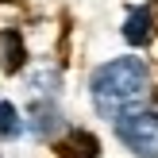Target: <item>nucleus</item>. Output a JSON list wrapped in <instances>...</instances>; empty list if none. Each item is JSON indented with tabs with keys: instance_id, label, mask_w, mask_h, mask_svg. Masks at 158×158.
I'll return each instance as SVG.
<instances>
[{
	"instance_id": "nucleus-1",
	"label": "nucleus",
	"mask_w": 158,
	"mask_h": 158,
	"mask_svg": "<svg viewBox=\"0 0 158 158\" xmlns=\"http://www.w3.org/2000/svg\"><path fill=\"white\" fill-rule=\"evenodd\" d=\"M89 97L93 108H97L100 120H120V116L135 112V108L147 104L151 97V69H147L143 58H108L104 66L93 69L89 77Z\"/></svg>"
},
{
	"instance_id": "nucleus-2",
	"label": "nucleus",
	"mask_w": 158,
	"mask_h": 158,
	"mask_svg": "<svg viewBox=\"0 0 158 158\" xmlns=\"http://www.w3.org/2000/svg\"><path fill=\"white\" fill-rule=\"evenodd\" d=\"M116 139L135 158H158V108H135L112 123Z\"/></svg>"
},
{
	"instance_id": "nucleus-7",
	"label": "nucleus",
	"mask_w": 158,
	"mask_h": 158,
	"mask_svg": "<svg viewBox=\"0 0 158 158\" xmlns=\"http://www.w3.org/2000/svg\"><path fill=\"white\" fill-rule=\"evenodd\" d=\"M23 135V112L12 100H0V139H15Z\"/></svg>"
},
{
	"instance_id": "nucleus-4",
	"label": "nucleus",
	"mask_w": 158,
	"mask_h": 158,
	"mask_svg": "<svg viewBox=\"0 0 158 158\" xmlns=\"http://www.w3.org/2000/svg\"><path fill=\"white\" fill-rule=\"evenodd\" d=\"M62 158H97V139L89 131H66V139H58Z\"/></svg>"
},
{
	"instance_id": "nucleus-3",
	"label": "nucleus",
	"mask_w": 158,
	"mask_h": 158,
	"mask_svg": "<svg viewBox=\"0 0 158 158\" xmlns=\"http://www.w3.org/2000/svg\"><path fill=\"white\" fill-rule=\"evenodd\" d=\"M123 39H127L131 46H147L154 39V15H151V8H131L127 12V19H123Z\"/></svg>"
},
{
	"instance_id": "nucleus-5",
	"label": "nucleus",
	"mask_w": 158,
	"mask_h": 158,
	"mask_svg": "<svg viewBox=\"0 0 158 158\" xmlns=\"http://www.w3.org/2000/svg\"><path fill=\"white\" fill-rule=\"evenodd\" d=\"M31 127L39 131V135H54V131L62 127V116L54 104H43V100H35L31 104Z\"/></svg>"
},
{
	"instance_id": "nucleus-6",
	"label": "nucleus",
	"mask_w": 158,
	"mask_h": 158,
	"mask_svg": "<svg viewBox=\"0 0 158 158\" xmlns=\"http://www.w3.org/2000/svg\"><path fill=\"white\" fill-rule=\"evenodd\" d=\"M0 54H4V69L8 73H15L23 66V43H19L15 31H0Z\"/></svg>"
}]
</instances>
